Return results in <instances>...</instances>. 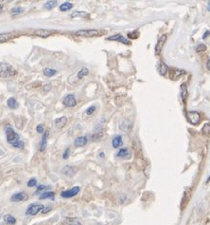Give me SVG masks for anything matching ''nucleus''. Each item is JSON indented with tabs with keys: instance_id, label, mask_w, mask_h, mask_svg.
Here are the masks:
<instances>
[{
	"instance_id": "nucleus-1",
	"label": "nucleus",
	"mask_w": 210,
	"mask_h": 225,
	"mask_svg": "<svg viewBox=\"0 0 210 225\" xmlns=\"http://www.w3.org/2000/svg\"><path fill=\"white\" fill-rule=\"evenodd\" d=\"M88 74H89V70L86 68H82L79 71L75 72L74 74H72L68 78V83L73 86H77L78 85H80V83L82 81V79L85 76H87Z\"/></svg>"
},
{
	"instance_id": "nucleus-2",
	"label": "nucleus",
	"mask_w": 210,
	"mask_h": 225,
	"mask_svg": "<svg viewBox=\"0 0 210 225\" xmlns=\"http://www.w3.org/2000/svg\"><path fill=\"white\" fill-rule=\"evenodd\" d=\"M16 74L15 69L8 63H0V77L10 78Z\"/></svg>"
},
{
	"instance_id": "nucleus-3",
	"label": "nucleus",
	"mask_w": 210,
	"mask_h": 225,
	"mask_svg": "<svg viewBox=\"0 0 210 225\" xmlns=\"http://www.w3.org/2000/svg\"><path fill=\"white\" fill-rule=\"evenodd\" d=\"M5 132H6V137L7 141L9 144L13 145L17 142L20 141V136L13 130V128L12 126H6L5 127Z\"/></svg>"
},
{
	"instance_id": "nucleus-4",
	"label": "nucleus",
	"mask_w": 210,
	"mask_h": 225,
	"mask_svg": "<svg viewBox=\"0 0 210 225\" xmlns=\"http://www.w3.org/2000/svg\"><path fill=\"white\" fill-rule=\"evenodd\" d=\"M45 205L42 204V203H38V202H34V203H31L27 211H26V215L27 216H29V217H34L36 216L38 213L42 212V210L44 209Z\"/></svg>"
},
{
	"instance_id": "nucleus-5",
	"label": "nucleus",
	"mask_w": 210,
	"mask_h": 225,
	"mask_svg": "<svg viewBox=\"0 0 210 225\" xmlns=\"http://www.w3.org/2000/svg\"><path fill=\"white\" fill-rule=\"evenodd\" d=\"M81 191V188L80 186H74L72 187L71 189H68V190H64V191H62L61 192V197L63 198V199H71V198H74L75 196H77Z\"/></svg>"
},
{
	"instance_id": "nucleus-6",
	"label": "nucleus",
	"mask_w": 210,
	"mask_h": 225,
	"mask_svg": "<svg viewBox=\"0 0 210 225\" xmlns=\"http://www.w3.org/2000/svg\"><path fill=\"white\" fill-rule=\"evenodd\" d=\"M74 34L81 37H95L99 35V31L98 29H81L76 31Z\"/></svg>"
},
{
	"instance_id": "nucleus-7",
	"label": "nucleus",
	"mask_w": 210,
	"mask_h": 225,
	"mask_svg": "<svg viewBox=\"0 0 210 225\" xmlns=\"http://www.w3.org/2000/svg\"><path fill=\"white\" fill-rule=\"evenodd\" d=\"M201 114L198 111H188L187 113V120L189 123L193 125H197L201 122Z\"/></svg>"
},
{
	"instance_id": "nucleus-8",
	"label": "nucleus",
	"mask_w": 210,
	"mask_h": 225,
	"mask_svg": "<svg viewBox=\"0 0 210 225\" xmlns=\"http://www.w3.org/2000/svg\"><path fill=\"white\" fill-rule=\"evenodd\" d=\"M62 104L64 107H73L77 105V100L75 98L74 94H68L66 95L63 101H62Z\"/></svg>"
},
{
	"instance_id": "nucleus-9",
	"label": "nucleus",
	"mask_w": 210,
	"mask_h": 225,
	"mask_svg": "<svg viewBox=\"0 0 210 225\" xmlns=\"http://www.w3.org/2000/svg\"><path fill=\"white\" fill-rule=\"evenodd\" d=\"M28 199V195L27 194L26 192H18V193H15L13 194L12 197H11V201L12 202H22V201H25Z\"/></svg>"
},
{
	"instance_id": "nucleus-10",
	"label": "nucleus",
	"mask_w": 210,
	"mask_h": 225,
	"mask_svg": "<svg viewBox=\"0 0 210 225\" xmlns=\"http://www.w3.org/2000/svg\"><path fill=\"white\" fill-rule=\"evenodd\" d=\"M119 128H120V130L123 131V132H130L132 130V123L128 120V119H123L120 121L119 123Z\"/></svg>"
},
{
	"instance_id": "nucleus-11",
	"label": "nucleus",
	"mask_w": 210,
	"mask_h": 225,
	"mask_svg": "<svg viewBox=\"0 0 210 225\" xmlns=\"http://www.w3.org/2000/svg\"><path fill=\"white\" fill-rule=\"evenodd\" d=\"M77 171H78L77 167L73 165H65L62 169V173L65 175L66 177H73L77 173Z\"/></svg>"
},
{
	"instance_id": "nucleus-12",
	"label": "nucleus",
	"mask_w": 210,
	"mask_h": 225,
	"mask_svg": "<svg viewBox=\"0 0 210 225\" xmlns=\"http://www.w3.org/2000/svg\"><path fill=\"white\" fill-rule=\"evenodd\" d=\"M55 33V30H52V29H37L34 31V34L36 36H39V37H43V38H46L48 36H50L52 34Z\"/></svg>"
},
{
	"instance_id": "nucleus-13",
	"label": "nucleus",
	"mask_w": 210,
	"mask_h": 225,
	"mask_svg": "<svg viewBox=\"0 0 210 225\" xmlns=\"http://www.w3.org/2000/svg\"><path fill=\"white\" fill-rule=\"evenodd\" d=\"M166 41H167V35H166V34H163V35L159 38L158 42H157L156 45H155V49H154V50H155V54H156V55H158V54L161 53V51H162V50H163V48H164V45H165Z\"/></svg>"
},
{
	"instance_id": "nucleus-14",
	"label": "nucleus",
	"mask_w": 210,
	"mask_h": 225,
	"mask_svg": "<svg viewBox=\"0 0 210 225\" xmlns=\"http://www.w3.org/2000/svg\"><path fill=\"white\" fill-rule=\"evenodd\" d=\"M107 40H109V41H118V42L123 43V44H125V45H130V41L127 40V39H126L122 34H115V35H113V36H110V37L107 38Z\"/></svg>"
},
{
	"instance_id": "nucleus-15",
	"label": "nucleus",
	"mask_w": 210,
	"mask_h": 225,
	"mask_svg": "<svg viewBox=\"0 0 210 225\" xmlns=\"http://www.w3.org/2000/svg\"><path fill=\"white\" fill-rule=\"evenodd\" d=\"M66 123H67V118L63 116V117L57 118L53 122V125H54V127L58 128V129H62V128H63L65 126Z\"/></svg>"
},
{
	"instance_id": "nucleus-16",
	"label": "nucleus",
	"mask_w": 210,
	"mask_h": 225,
	"mask_svg": "<svg viewBox=\"0 0 210 225\" xmlns=\"http://www.w3.org/2000/svg\"><path fill=\"white\" fill-rule=\"evenodd\" d=\"M87 142H88L87 137H84V136L77 137L74 141V146L75 147H82V146L86 145Z\"/></svg>"
},
{
	"instance_id": "nucleus-17",
	"label": "nucleus",
	"mask_w": 210,
	"mask_h": 225,
	"mask_svg": "<svg viewBox=\"0 0 210 225\" xmlns=\"http://www.w3.org/2000/svg\"><path fill=\"white\" fill-rule=\"evenodd\" d=\"M181 89V98L184 104H186L187 99H188V86L186 83H183L180 86Z\"/></svg>"
},
{
	"instance_id": "nucleus-18",
	"label": "nucleus",
	"mask_w": 210,
	"mask_h": 225,
	"mask_svg": "<svg viewBox=\"0 0 210 225\" xmlns=\"http://www.w3.org/2000/svg\"><path fill=\"white\" fill-rule=\"evenodd\" d=\"M48 134H49V131L47 130L43 137H42V140L40 142V144H39V150L40 151H45L46 147H47V144H48Z\"/></svg>"
},
{
	"instance_id": "nucleus-19",
	"label": "nucleus",
	"mask_w": 210,
	"mask_h": 225,
	"mask_svg": "<svg viewBox=\"0 0 210 225\" xmlns=\"http://www.w3.org/2000/svg\"><path fill=\"white\" fill-rule=\"evenodd\" d=\"M185 73H186L185 71H181V70H177V69H173V70H171V72H170L169 77H170V79H172V80H177L179 77H181V76L184 75Z\"/></svg>"
},
{
	"instance_id": "nucleus-20",
	"label": "nucleus",
	"mask_w": 210,
	"mask_h": 225,
	"mask_svg": "<svg viewBox=\"0 0 210 225\" xmlns=\"http://www.w3.org/2000/svg\"><path fill=\"white\" fill-rule=\"evenodd\" d=\"M55 198V193L52 192V191H46V192H43L42 194L39 196V199L40 200H54Z\"/></svg>"
},
{
	"instance_id": "nucleus-21",
	"label": "nucleus",
	"mask_w": 210,
	"mask_h": 225,
	"mask_svg": "<svg viewBox=\"0 0 210 225\" xmlns=\"http://www.w3.org/2000/svg\"><path fill=\"white\" fill-rule=\"evenodd\" d=\"M157 69H158V71H159V73H160L161 75H165V74L168 72V65H167V64H165L164 62H162V61H160V62L158 63Z\"/></svg>"
},
{
	"instance_id": "nucleus-22",
	"label": "nucleus",
	"mask_w": 210,
	"mask_h": 225,
	"mask_svg": "<svg viewBox=\"0 0 210 225\" xmlns=\"http://www.w3.org/2000/svg\"><path fill=\"white\" fill-rule=\"evenodd\" d=\"M65 225H82L77 217H66L64 219Z\"/></svg>"
},
{
	"instance_id": "nucleus-23",
	"label": "nucleus",
	"mask_w": 210,
	"mask_h": 225,
	"mask_svg": "<svg viewBox=\"0 0 210 225\" xmlns=\"http://www.w3.org/2000/svg\"><path fill=\"white\" fill-rule=\"evenodd\" d=\"M13 34L11 33H7V34H0V44L1 43H5L8 42L10 40H12L13 38Z\"/></svg>"
},
{
	"instance_id": "nucleus-24",
	"label": "nucleus",
	"mask_w": 210,
	"mask_h": 225,
	"mask_svg": "<svg viewBox=\"0 0 210 225\" xmlns=\"http://www.w3.org/2000/svg\"><path fill=\"white\" fill-rule=\"evenodd\" d=\"M122 144H123V141H122V137H121L120 135L116 136V137L113 139V141H112V144H113V147H114V148H118V147H120V146L122 145Z\"/></svg>"
},
{
	"instance_id": "nucleus-25",
	"label": "nucleus",
	"mask_w": 210,
	"mask_h": 225,
	"mask_svg": "<svg viewBox=\"0 0 210 225\" xmlns=\"http://www.w3.org/2000/svg\"><path fill=\"white\" fill-rule=\"evenodd\" d=\"M4 221L7 225H14L16 223V218L10 214H7L4 216Z\"/></svg>"
},
{
	"instance_id": "nucleus-26",
	"label": "nucleus",
	"mask_w": 210,
	"mask_h": 225,
	"mask_svg": "<svg viewBox=\"0 0 210 225\" xmlns=\"http://www.w3.org/2000/svg\"><path fill=\"white\" fill-rule=\"evenodd\" d=\"M129 154H130L129 153V149L127 147H123V148L119 149V151L117 153V157L123 159V158H126L127 156H129Z\"/></svg>"
},
{
	"instance_id": "nucleus-27",
	"label": "nucleus",
	"mask_w": 210,
	"mask_h": 225,
	"mask_svg": "<svg viewBox=\"0 0 210 225\" xmlns=\"http://www.w3.org/2000/svg\"><path fill=\"white\" fill-rule=\"evenodd\" d=\"M7 105L10 108L12 109H16L18 107V104L16 102V100L13 97H11L8 101H7Z\"/></svg>"
},
{
	"instance_id": "nucleus-28",
	"label": "nucleus",
	"mask_w": 210,
	"mask_h": 225,
	"mask_svg": "<svg viewBox=\"0 0 210 225\" xmlns=\"http://www.w3.org/2000/svg\"><path fill=\"white\" fill-rule=\"evenodd\" d=\"M56 6H57V1H54V0H49V1L45 3L44 8L50 11V10H53Z\"/></svg>"
},
{
	"instance_id": "nucleus-29",
	"label": "nucleus",
	"mask_w": 210,
	"mask_h": 225,
	"mask_svg": "<svg viewBox=\"0 0 210 225\" xmlns=\"http://www.w3.org/2000/svg\"><path fill=\"white\" fill-rule=\"evenodd\" d=\"M73 8V4L70 3V2H64L62 3L61 6H60V11L61 12H66V11H69L70 9Z\"/></svg>"
},
{
	"instance_id": "nucleus-30",
	"label": "nucleus",
	"mask_w": 210,
	"mask_h": 225,
	"mask_svg": "<svg viewBox=\"0 0 210 225\" xmlns=\"http://www.w3.org/2000/svg\"><path fill=\"white\" fill-rule=\"evenodd\" d=\"M43 72H44V75H45V76H47V77H52V76L56 75L58 71H57L56 70L48 68V69H45Z\"/></svg>"
},
{
	"instance_id": "nucleus-31",
	"label": "nucleus",
	"mask_w": 210,
	"mask_h": 225,
	"mask_svg": "<svg viewBox=\"0 0 210 225\" xmlns=\"http://www.w3.org/2000/svg\"><path fill=\"white\" fill-rule=\"evenodd\" d=\"M202 133L203 135H209L210 134V123H206L202 128Z\"/></svg>"
},
{
	"instance_id": "nucleus-32",
	"label": "nucleus",
	"mask_w": 210,
	"mask_h": 225,
	"mask_svg": "<svg viewBox=\"0 0 210 225\" xmlns=\"http://www.w3.org/2000/svg\"><path fill=\"white\" fill-rule=\"evenodd\" d=\"M23 12H24V8H22V7H15V8H13L12 10L11 13H12V15H18V14L23 13Z\"/></svg>"
},
{
	"instance_id": "nucleus-33",
	"label": "nucleus",
	"mask_w": 210,
	"mask_h": 225,
	"mask_svg": "<svg viewBox=\"0 0 210 225\" xmlns=\"http://www.w3.org/2000/svg\"><path fill=\"white\" fill-rule=\"evenodd\" d=\"M87 15V13L86 12H83V11H77V12H74L72 14H71V18H75L76 16L78 17H82V16H85Z\"/></svg>"
},
{
	"instance_id": "nucleus-34",
	"label": "nucleus",
	"mask_w": 210,
	"mask_h": 225,
	"mask_svg": "<svg viewBox=\"0 0 210 225\" xmlns=\"http://www.w3.org/2000/svg\"><path fill=\"white\" fill-rule=\"evenodd\" d=\"M27 185H28V187H34V186H37V180L35 179V178L30 179V180L28 181Z\"/></svg>"
},
{
	"instance_id": "nucleus-35",
	"label": "nucleus",
	"mask_w": 210,
	"mask_h": 225,
	"mask_svg": "<svg viewBox=\"0 0 210 225\" xmlns=\"http://www.w3.org/2000/svg\"><path fill=\"white\" fill-rule=\"evenodd\" d=\"M70 154H71V150H70V147H66L65 150L63 151L62 153V159L63 160H67L70 156Z\"/></svg>"
},
{
	"instance_id": "nucleus-36",
	"label": "nucleus",
	"mask_w": 210,
	"mask_h": 225,
	"mask_svg": "<svg viewBox=\"0 0 210 225\" xmlns=\"http://www.w3.org/2000/svg\"><path fill=\"white\" fill-rule=\"evenodd\" d=\"M96 109H97V107H96V106H91V107H89L85 110V113H86V115H92V114L96 111Z\"/></svg>"
},
{
	"instance_id": "nucleus-37",
	"label": "nucleus",
	"mask_w": 210,
	"mask_h": 225,
	"mask_svg": "<svg viewBox=\"0 0 210 225\" xmlns=\"http://www.w3.org/2000/svg\"><path fill=\"white\" fill-rule=\"evenodd\" d=\"M14 148H18V149H23L24 147H25V144H24V142L23 141H19V142H17L16 144H14L13 145H12Z\"/></svg>"
},
{
	"instance_id": "nucleus-38",
	"label": "nucleus",
	"mask_w": 210,
	"mask_h": 225,
	"mask_svg": "<svg viewBox=\"0 0 210 225\" xmlns=\"http://www.w3.org/2000/svg\"><path fill=\"white\" fill-rule=\"evenodd\" d=\"M204 50H206V46L205 45H202V44H201V45H199L197 48H196V51L199 53V52H202V51H204Z\"/></svg>"
},
{
	"instance_id": "nucleus-39",
	"label": "nucleus",
	"mask_w": 210,
	"mask_h": 225,
	"mask_svg": "<svg viewBox=\"0 0 210 225\" xmlns=\"http://www.w3.org/2000/svg\"><path fill=\"white\" fill-rule=\"evenodd\" d=\"M138 31H132V33H130L128 34V37L131 38V39H136L138 37Z\"/></svg>"
},
{
	"instance_id": "nucleus-40",
	"label": "nucleus",
	"mask_w": 210,
	"mask_h": 225,
	"mask_svg": "<svg viewBox=\"0 0 210 225\" xmlns=\"http://www.w3.org/2000/svg\"><path fill=\"white\" fill-rule=\"evenodd\" d=\"M51 209H52V207L50 206V205H45V207H44V209L42 210V214H48V213H49L50 211H51Z\"/></svg>"
},
{
	"instance_id": "nucleus-41",
	"label": "nucleus",
	"mask_w": 210,
	"mask_h": 225,
	"mask_svg": "<svg viewBox=\"0 0 210 225\" xmlns=\"http://www.w3.org/2000/svg\"><path fill=\"white\" fill-rule=\"evenodd\" d=\"M37 187V191L36 192H39V191H43V190H47V189H48L49 188V186H48V185H45V184H39L38 186H36Z\"/></svg>"
},
{
	"instance_id": "nucleus-42",
	"label": "nucleus",
	"mask_w": 210,
	"mask_h": 225,
	"mask_svg": "<svg viewBox=\"0 0 210 225\" xmlns=\"http://www.w3.org/2000/svg\"><path fill=\"white\" fill-rule=\"evenodd\" d=\"M36 131H37V133H44V131H45L44 126H43L42 124L37 125V126H36Z\"/></svg>"
},
{
	"instance_id": "nucleus-43",
	"label": "nucleus",
	"mask_w": 210,
	"mask_h": 225,
	"mask_svg": "<svg viewBox=\"0 0 210 225\" xmlns=\"http://www.w3.org/2000/svg\"><path fill=\"white\" fill-rule=\"evenodd\" d=\"M50 89H51V86H50V85H46V86H44V88H43L44 93H46L47 91H49Z\"/></svg>"
},
{
	"instance_id": "nucleus-44",
	"label": "nucleus",
	"mask_w": 210,
	"mask_h": 225,
	"mask_svg": "<svg viewBox=\"0 0 210 225\" xmlns=\"http://www.w3.org/2000/svg\"><path fill=\"white\" fill-rule=\"evenodd\" d=\"M209 35H210V30H206L205 33H204V34H203V36H202V39L205 40Z\"/></svg>"
},
{
	"instance_id": "nucleus-45",
	"label": "nucleus",
	"mask_w": 210,
	"mask_h": 225,
	"mask_svg": "<svg viewBox=\"0 0 210 225\" xmlns=\"http://www.w3.org/2000/svg\"><path fill=\"white\" fill-rule=\"evenodd\" d=\"M206 69L208 71H210V59H208L207 62H206Z\"/></svg>"
},
{
	"instance_id": "nucleus-46",
	"label": "nucleus",
	"mask_w": 210,
	"mask_h": 225,
	"mask_svg": "<svg viewBox=\"0 0 210 225\" xmlns=\"http://www.w3.org/2000/svg\"><path fill=\"white\" fill-rule=\"evenodd\" d=\"M104 156H105V154H104L103 152H101V153L99 154V157H100V158H104Z\"/></svg>"
},
{
	"instance_id": "nucleus-47",
	"label": "nucleus",
	"mask_w": 210,
	"mask_h": 225,
	"mask_svg": "<svg viewBox=\"0 0 210 225\" xmlns=\"http://www.w3.org/2000/svg\"><path fill=\"white\" fill-rule=\"evenodd\" d=\"M205 182H206V183H209V182H210V175H209V177L207 178V180L205 181Z\"/></svg>"
},
{
	"instance_id": "nucleus-48",
	"label": "nucleus",
	"mask_w": 210,
	"mask_h": 225,
	"mask_svg": "<svg viewBox=\"0 0 210 225\" xmlns=\"http://www.w3.org/2000/svg\"><path fill=\"white\" fill-rule=\"evenodd\" d=\"M207 11L210 12V2H208V4H207Z\"/></svg>"
},
{
	"instance_id": "nucleus-49",
	"label": "nucleus",
	"mask_w": 210,
	"mask_h": 225,
	"mask_svg": "<svg viewBox=\"0 0 210 225\" xmlns=\"http://www.w3.org/2000/svg\"><path fill=\"white\" fill-rule=\"evenodd\" d=\"M2 10H3V4H0V13L2 12Z\"/></svg>"
}]
</instances>
